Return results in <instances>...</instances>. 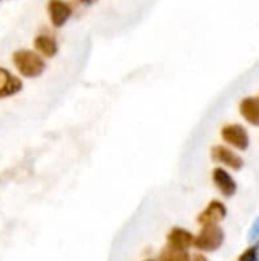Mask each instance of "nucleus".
<instances>
[{
    "label": "nucleus",
    "mask_w": 259,
    "mask_h": 261,
    "mask_svg": "<svg viewBox=\"0 0 259 261\" xmlns=\"http://www.w3.org/2000/svg\"><path fill=\"white\" fill-rule=\"evenodd\" d=\"M12 64L17 72L24 78H38L46 70L43 57L31 49H18L12 54Z\"/></svg>",
    "instance_id": "obj_1"
},
{
    "label": "nucleus",
    "mask_w": 259,
    "mask_h": 261,
    "mask_svg": "<svg viewBox=\"0 0 259 261\" xmlns=\"http://www.w3.org/2000/svg\"><path fill=\"white\" fill-rule=\"evenodd\" d=\"M224 243V231L218 225H208L194 237V246L203 252H214Z\"/></svg>",
    "instance_id": "obj_2"
},
{
    "label": "nucleus",
    "mask_w": 259,
    "mask_h": 261,
    "mask_svg": "<svg viewBox=\"0 0 259 261\" xmlns=\"http://www.w3.org/2000/svg\"><path fill=\"white\" fill-rule=\"evenodd\" d=\"M221 138L229 145L238 148V150H247L249 148V133L247 130L240 124H227L221 128Z\"/></svg>",
    "instance_id": "obj_3"
},
{
    "label": "nucleus",
    "mask_w": 259,
    "mask_h": 261,
    "mask_svg": "<svg viewBox=\"0 0 259 261\" xmlns=\"http://www.w3.org/2000/svg\"><path fill=\"white\" fill-rule=\"evenodd\" d=\"M47 14L53 28H63L72 17V6L64 0H49Z\"/></svg>",
    "instance_id": "obj_4"
},
{
    "label": "nucleus",
    "mask_w": 259,
    "mask_h": 261,
    "mask_svg": "<svg viewBox=\"0 0 259 261\" xmlns=\"http://www.w3.org/2000/svg\"><path fill=\"white\" fill-rule=\"evenodd\" d=\"M226 216H227L226 206H224L221 202H218V200H212V202L206 206V210L198 216L197 220H198V223H200L202 226L218 225L221 220L226 219Z\"/></svg>",
    "instance_id": "obj_5"
},
{
    "label": "nucleus",
    "mask_w": 259,
    "mask_h": 261,
    "mask_svg": "<svg viewBox=\"0 0 259 261\" xmlns=\"http://www.w3.org/2000/svg\"><path fill=\"white\" fill-rule=\"evenodd\" d=\"M23 83L8 69L0 67V98H9L21 92Z\"/></svg>",
    "instance_id": "obj_6"
},
{
    "label": "nucleus",
    "mask_w": 259,
    "mask_h": 261,
    "mask_svg": "<svg viewBox=\"0 0 259 261\" xmlns=\"http://www.w3.org/2000/svg\"><path fill=\"white\" fill-rule=\"evenodd\" d=\"M212 159L220 162V164L227 165L232 170H241L243 168V159L235 151H232L231 148H227L224 145H217L212 148Z\"/></svg>",
    "instance_id": "obj_7"
},
{
    "label": "nucleus",
    "mask_w": 259,
    "mask_h": 261,
    "mask_svg": "<svg viewBox=\"0 0 259 261\" xmlns=\"http://www.w3.org/2000/svg\"><path fill=\"white\" fill-rule=\"evenodd\" d=\"M166 240H168L166 246L179 249V251H188L194 245V236L183 228H172Z\"/></svg>",
    "instance_id": "obj_8"
},
{
    "label": "nucleus",
    "mask_w": 259,
    "mask_h": 261,
    "mask_svg": "<svg viewBox=\"0 0 259 261\" xmlns=\"http://www.w3.org/2000/svg\"><path fill=\"white\" fill-rule=\"evenodd\" d=\"M212 179L214 184L217 185L218 191L226 196V197H232L237 193V182L234 180V177L223 168H215L212 173Z\"/></svg>",
    "instance_id": "obj_9"
},
{
    "label": "nucleus",
    "mask_w": 259,
    "mask_h": 261,
    "mask_svg": "<svg viewBox=\"0 0 259 261\" xmlns=\"http://www.w3.org/2000/svg\"><path fill=\"white\" fill-rule=\"evenodd\" d=\"M34 47H35V52H38L41 57H46V58H52L58 54V43L49 34H38L34 38Z\"/></svg>",
    "instance_id": "obj_10"
},
{
    "label": "nucleus",
    "mask_w": 259,
    "mask_h": 261,
    "mask_svg": "<svg viewBox=\"0 0 259 261\" xmlns=\"http://www.w3.org/2000/svg\"><path fill=\"white\" fill-rule=\"evenodd\" d=\"M240 113L249 124L259 127V98L256 96L244 98L240 102Z\"/></svg>",
    "instance_id": "obj_11"
},
{
    "label": "nucleus",
    "mask_w": 259,
    "mask_h": 261,
    "mask_svg": "<svg viewBox=\"0 0 259 261\" xmlns=\"http://www.w3.org/2000/svg\"><path fill=\"white\" fill-rule=\"evenodd\" d=\"M191 255L188 251H179L174 248L166 246L160 254H159V261H189Z\"/></svg>",
    "instance_id": "obj_12"
},
{
    "label": "nucleus",
    "mask_w": 259,
    "mask_h": 261,
    "mask_svg": "<svg viewBox=\"0 0 259 261\" xmlns=\"http://www.w3.org/2000/svg\"><path fill=\"white\" fill-rule=\"evenodd\" d=\"M238 261H259V243L244 251Z\"/></svg>",
    "instance_id": "obj_13"
},
{
    "label": "nucleus",
    "mask_w": 259,
    "mask_h": 261,
    "mask_svg": "<svg viewBox=\"0 0 259 261\" xmlns=\"http://www.w3.org/2000/svg\"><path fill=\"white\" fill-rule=\"evenodd\" d=\"M259 239V217H256V220L253 222L250 231H249V242H256Z\"/></svg>",
    "instance_id": "obj_14"
},
{
    "label": "nucleus",
    "mask_w": 259,
    "mask_h": 261,
    "mask_svg": "<svg viewBox=\"0 0 259 261\" xmlns=\"http://www.w3.org/2000/svg\"><path fill=\"white\" fill-rule=\"evenodd\" d=\"M189 261H208V258H206L205 255H202V254H195V255L191 257V260Z\"/></svg>",
    "instance_id": "obj_15"
},
{
    "label": "nucleus",
    "mask_w": 259,
    "mask_h": 261,
    "mask_svg": "<svg viewBox=\"0 0 259 261\" xmlns=\"http://www.w3.org/2000/svg\"><path fill=\"white\" fill-rule=\"evenodd\" d=\"M78 2H81L82 5H87V6H90V5H93V3H96L98 0H78Z\"/></svg>",
    "instance_id": "obj_16"
},
{
    "label": "nucleus",
    "mask_w": 259,
    "mask_h": 261,
    "mask_svg": "<svg viewBox=\"0 0 259 261\" xmlns=\"http://www.w3.org/2000/svg\"><path fill=\"white\" fill-rule=\"evenodd\" d=\"M145 261H154V260H145Z\"/></svg>",
    "instance_id": "obj_17"
},
{
    "label": "nucleus",
    "mask_w": 259,
    "mask_h": 261,
    "mask_svg": "<svg viewBox=\"0 0 259 261\" xmlns=\"http://www.w3.org/2000/svg\"><path fill=\"white\" fill-rule=\"evenodd\" d=\"M258 98H259V96H258Z\"/></svg>",
    "instance_id": "obj_18"
}]
</instances>
